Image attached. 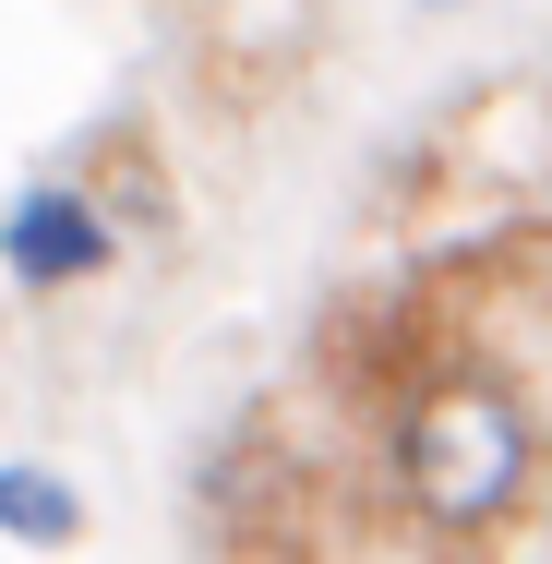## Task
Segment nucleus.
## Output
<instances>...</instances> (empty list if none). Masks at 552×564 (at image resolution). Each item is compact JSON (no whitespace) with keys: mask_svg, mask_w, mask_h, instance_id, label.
Here are the masks:
<instances>
[{"mask_svg":"<svg viewBox=\"0 0 552 564\" xmlns=\"http://www.w3.org/2000/svg\"><path fill=\"white\" fill-rule=\"evenodd\" d=\"M120 264V205L85 181V169H48V181H24L12 205H0V276L12 289H97Z\"/></svg>","mask_w":552,"mask_h":564,"instance_id":"nucleus-2","label":"nucleus"},{"mask_svg":"<svg viewBox=\"0 0 552 564\" xmlns=\"http://www.w3.org/2000/svg\"><path fill=\"white\" fill-rule=\"evenodd\" d=\"M0 541H24V553H73V541H85V492H73L48 456H0Z\"/></svg>","mask_w":552,"mask_h":564,"instance_id":"nucleus-3","label":"nucleus"},{"mask_svg":"<svg viewBox=\"0 0 552 564\" xmlns=\"http://www.w3.org/2000/svg\"><path fill=\"white\" fill-rule=\"evenodd\" d=\"M433 12H468V0H433Z\"/></svg>","mask_w":552,"mask_h":564,"instance_id":"nucleus-4","label":"nucleus"},{"mask_svg":"<svg viewBox=\"0 0 552 564\" xmlns=\"http://www.w3.org/2000/svg\"><path fill=\"white\" fill-rule=\"evenodd\" d=\"M541 468H552V433L529 409V384L468 337H433L372 397V480H385L397 529L433 541V553L517 541L529 505H541Z\"/></svg>","mask_w":552,"mask_h":564,"instance_id":"nucleus-1","label":"nucleus"}]
</instances>
